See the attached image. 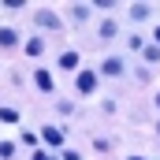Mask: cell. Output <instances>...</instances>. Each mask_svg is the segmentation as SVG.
Here are the masks:
<instances>
[{
	"label": "cell",
	"mask_w": 160,
	"mask_h": 160,
	"mask_svg": "<svg viewBox=\"0 0 160 160\" xmlns=\"http://www.w3.org/2000/svg\"><path fill=\"white\" fill-rule=\"evenodd\" d=\"M41 138H45L48 145H56V149H60V142H63V134H60L56 127H45V130H41Z\"/></svg>",
	"instance_id": "7a4b0ae2"
},
{
	"label": "cell",
	"mask_w": 160,
	"mask_h": 160,
	"mask_svg": "<svg viewBox=\"0 0 160 160\" xmlns=\"http://www.w3.org/2000/svg\"><path fill=\"white\" fill-rule=\"evenodd\" d=\"M60 67L75 71V67H78V52H63V56H60Z\"/></svg>",
	"instance_id": "8992f818"
},
{
	"label": "cell",
	"mask_w": 160,
	"mask_h": 160,
	"mask_svg": "<svg viewBox=\"0 0 160 160\" xmlns=\"http://www.w3.org/2000/svg\"><path fill=\"white\" fill-rule=\"evenodd\" d=\"M38 22H41V26H48V30H52V26H60V22H56V15H52V11H41V15H38Z\"/></svg>",
	"instance_id": "52a82bcc"
},
{
	"label": "cell",
	"mask_w": 160,
	"mask_h": 160,
	"mask_svg": "<svg viewBox=\"0 0 160 160\" xmlns=\"http://www.w3.org/2000/svg\"><path fill=\"white\" fill-rule=\"evenodd\" d=\"M34 160H48V157H45V153H38V157H34Z\"/></svg>",
	"instance_id": "8fae6325"
},
{
	"label": "cell",
	"mask_w": 160,
	"mask_h": 160,
	"mask_svg": "<svg viewBox=\"0 0 160 160\" xmlns=\"http://www.w3.org/2000/svg\"><path fill=\"white\" fill-rule=\"evenodd\" d=\"M26 52H30V56H41V52H45V45H41L38 38H30V41H26Z\"/></svg>",
	"instance_id": "ba28073f"
},
{
	"label": "cell",
	"mask_w": 160,
	"mask_h": 160,
	"mask_svg": "<svg viewBox=\"0 0 160 160\" xmlns=\"http://www.w3.org/2000/svg\"><path fill=\"white\" fill-rule=\"evenodd\" d=\"M75 86H78V93H93V89H97V75H93V71H78Z\"/></svg>",
	"instance_id": "6da1fadb"
},
{
	"label": "cell",
	"mask_w": 160,
	"mask_h": 160,
	"mask_svg": "<svg viewBox=\"0 0 160 160\" xmlns=\"http://www.w3.org/2000/svg\"><path fill=\"white\" fill-rule=\"evenodd\" d=\"M157 104H160V97H157Z\"/></svg>",
	"instance_id": "5bb4252c"
},
{
	"label": "cell",
	"mask_w": 160,
	"mask_h": 160,
	"mask_svg": "<svg viewBox=\"0 0 160 160\" xmlns=\"http://www.w3.org/2000/svg\"><path fill=\"white\" fill-rule=\"evenodd\" d=\"M0 119H4V123H15V119H19V112H15V108H0Z\"/></svg>",
	"instance_id": "9c48e42d"
},
{
	"label": "cell",
	"mask_w": 160,
	"mask_h": 160,
	"mask_svg": "<svg viewBox=\"0 0 160 160\" xmlns=\"http://www.w3.org/2000/svg\"><path fill=\"white\" fill-rule=\"evenodd\" d=\"M104 75H123V60L108 56V60H104Z\"/></svg>",
	"instance_id": "3957f363"
},
{
	"label": "cell",
	"mask_w": 160,
	"mask_h": 160,
	"mask_svg": "<svg viewBox=\"0 0 160 160\" xmlns=\"http://www.w3.org/2000/svg\"><path fill=\"white\" fill-rule=\"evenodd\" d=\"M157 45H160V30H157Z\"/></svg>",
	"instance_id": "7c38bea8"
},
{
	"label": "cell",
	"mask_w": 160,
	"mask_h": 160,
	"mask_svg": "<svg viewBox=\"0 0 160 160\" xmlns=\"http://www.w3.org/2000/svg\"><path fill=\"white\" fill-rule=\"evenodd\" d=\"M15 41H19V34H15V30H8V26L0 30V48H11Z\"/></svg>",
	"instance_id": "277c9868"
},
{
	"label": "cell",
	"mask_w": 160,
	"mask_h": 160,
	"mask_svg": "<svg viewBox=\"0 0 160 160\" xmlns=\"http://www.w3.org/2000/svg\"><path fill=\"white\" fill-rule=\"evenodd\" d=\"M130 160H142V157H130Z\"/></svg>",
	"instance_id": "4fadbf2b"
},
{
	"label": "cell",
	"mask_w": 160,
	"mask_h": 160,
	"mask_svg": "<svg viewBox=\"0 0 160 160\" xmlns=\"http://www.w3.org/2000/svg\"><path fill=\"white\" fill-rule=\"evenodd\" d=\"M130 15H134V19H145V15H149V8H145V4H134V8H130Z\"/></svg>",
	"instance_id": "30bf717a"
},
{
	"label": "cell",
	"mask_w": 160,
	"mask_h": 160,
	"mask_svg": "<svg viewBox=\"0 0 160 160\" xmlns=\"http://www.w3.org/2000/svg\"><path fill=\"white\" fill-rule=\"evenodd\" d=\"M34 82H38V89H45V93L52 89V75H48V71H38V75H34Z\"/></svg>",
	"instance_id": "5b68a950"
}]
</instances>
